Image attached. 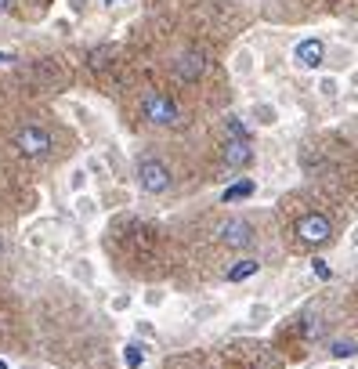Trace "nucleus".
I'll list each match as a JSON object with an SVG mask.
<instances>
[{
  "mask_svg": "<svg viewBox=\"0 0 358 369\" xmlns=\"http://www.w3.org/2000/svg\"><path fill=\"white\" fill-rule=\"evenodd\" d=\"M134 178H138V188L145 192V196H167V192L174 188L170 167L163 163V159H156V156H141V159H138Z\"/></svg>",
  "mask_w": 358,
  "mask_h": 369,
  "instance_id": "1",
  "label": "nucleus"
},
{
  "mask_svg": "<svg viewBox=\"0 0 358 369\" xmlns=\"http://www.w3.org/2000/svg\"><path fill=\"white\" fill-rule=\"evenodd\" d=\"M214 235H217V243H221L224 250H235V253L250 250V246L257 243V228H253L247 217H239V214L221 217L217 228H214Z\"/></svg>",
  "mask_w": 358,
  "mask_h": 369,
  "instance_id": "2",
  "label": "nucleus"
},
{
  "mask_svg": "<svg viewBox=\"0 0 358 369\" xmlns=\"http://www.w3.org/2000/svg\"><path fill=\"white\" fill-rule=\"evenodd\" d=\"M141 112H145V120L156 123V127H177L181 123V109H177V102L167 98V94H156V91H149L141 98Z\"/></svg>",
  "mask_w": 358,
  "mask_h": 369,
  "instance_id": "3",
  "label": "nucleus"
},
{
  "mask_svg": "<svg viewBox=\"0 0 358 369\" xmlns=\"http://www.w3.org/2000/svg\"><path fill=\"white\" fill-rule=\"evenodd\" d=\"M15 149H19L22 156H29V159H40V156L51 152V134L37 123H26V127L15 131Z\"/></svg>",
  "mask_w": 358,
  "mask_h": 369,
  "instance_id": "4",
  "label": "nucleus"
},
{
  "mask_svg": "<svg viewBox=\"0 0 358 369\" xmlns=\"http://www.w3.org/2000/svg\"><path fill=\"white\" fill-rule=\"evenodd\" d=\"M330 235H333V221L325 214H304L297 221V239L304 246H322Z\"/></svg>",
  "mask_w": 358,
  "mask_h": 369,
  "instance_id": "5",
  "label": "nucleus"
},
{
  "mask_svg": "<svg viewBox=\"0 0 358 369\" xmlns=\"http://www.w3.org/2000/svg\"><path fill=\"white\" fill-rule=\"evenodd\" d=\"M322 62H325V44L319 37H304L297 47H293V66H297L301 73H315Z\"/></svg>",
  "mask_w": 358,
  "mask_h": 369,
  "instance_id": "6",
  "label": "nucleus"
},
{
  "mask_svg": "<svg viewBox=\"0 0 358 369\" xmlns=\"http://www.w3.org/2000/svg\"><path fill=\"white\" fill-rule=\"evenodd\" d=\"M253 141H242V138H228L224 141V163L232 167V170H242V167H250L253 163Z\"/></svg>",
  "mask_w": 358,
  "mask_h": 369,
  "instance_id": "7",
  "label": "nucleus"
},
{
  "mask_svg": "<svg viewBox=\"0 0 358 369\" xmlns=\"http://www.w3.org/2000/svg\"><path fill=\"white\" fill-rule=\"evenodd\" d=\"M203 69H206V58H203V51H185V55H177L174 58V76L177 80H199L203 76Z\"/></svg>",
  "mask_w": 358,
  "mask_h": 369,
  "instance_id": "8",
  "label": "nucleus"
},
{
  "mask_svg": "<svg viewBox=\"0 0 358 369\" xmlns=\"http://www.w3.org/2000/svg\"><path fill=\"white\" fill-rule=\"evenodd\" d=\"M247 120L257 123V127H279L283 112H279V105H271V102H253L247 109Z\"/></svg>",
  "mask_w": 358,
  "mask_h": 369,
  "instance_id": "9",
  "label": "nucleus"
},
{
  "mask_svg": "<svg viewBox=\"0 0 358 369\" xmlns=\"http://www.w3.org/2000/svg\"><path fill=\"white\" fill-rule=\"evenodd\" d=\"M120 359H123V369H141L145 362H149V344H145L141 336H134V341L123 344Z\"/></svg>",
  "mask_w": 358,
  "mask_h": 369,
  "instance_id": "10",
  "label": "nucleus"
},
{
  "mask_svg": "<svg viewBox=\"0 0 358 369\" xmlns=\"http://www.w3.org/2000/svg\"><path fill=\"white\" fill-rule=\"evenodd\" d=\"M253 276H260V261H257V258H239L232 268L224 271L228 282H250Z\"/></svg>",
  "mask_w": 358,
  "mask_h": 369,
  "instance_id": "11",
  "label": "nucleus"
},
{
  "mask_svg": "<svg viewBox=\"0 0 358 369\" xmlns=\"http://www.w3.org/2000/svg\"><path fill=\"white\" fill-rule=\"evenodd\" d=\"M271 318H275V304H271V300H250V308H247V323H250L253 330L268 326Z\"/></svg>",
  "mask_w": 358,
  "mask_h": 369,
  "instance_id": "12",
  "label": "nucleus"
},
{
  "mask_svg": "<svg viewBox=\"0 0 358 369\" xmlns=\"http://www.w3.org/2000/svg\"><path fill=\"white\" fill-rule=\"evenodd\" d=\"M250 196H257V181L253 178H242L232 188L221 192V203H239V199H250Z\"/></svg>",
  "mask_w": 358,
  "mask_h": 369,
  "instance_id": "13",
  "label": "nucleus"
},
{
  "mask_svg": "<svg viewBox=\"0 0 358 369\" xmlns=\"http://www.w3.org/2000/svg\"><path fill=\"white\" fill-rule=\"evenodd\" d=\"M167 300H170V290H167V286H149V290L141 294V304H145L149 312L167 308Z\"/></svg>",
  "mask_w": 358,
  "mask_h": 369,
  "instance_id": "14",
  "label": "nucleus"
},
{
  "mask_svg": "<svg viewBox=\"0 0 358 369\" xmlns=\"http://www.w3.org/2000/svg\"><path fill=\"white\" fill-rule=\"evenodd\" d=\"M330 355H333V362H351L358 355V344L344 341V336H337V341H330Z\"/></svg>",
  "mask_w": 358,
  "mask_h": 369,
  "instance_id": "15",
  "label": "nucleus"
},
{
  "mask_svg": "<svg viewBox=\"0 0 358 369\" xmlns=\"http://www.w3.org/2000/svg\"><path fill=\"white\" fill-rule=\"evenodd\" d=\"M73 210H76V217H80V221H94L102 206H98V199H94V196H87V192H84V196H76Z\"/></svg>",
  "mask_w": 358,
  "mask_h": 369,
  "instance_id": "16",
  "label": "nucleus"
},
{
  "mask_svg": "<svg viewBox=\"0 0 358 369\" xmlns=\"http://www.w3.org/2000/svg\"><path fill=\"white\" fill-rule=\"evenodd\" d=\"M315 91H319V98L333 102V98H340V80L337 76H319L315 80Z\"/></svg>",
  "mask_w": 358,
  "mask_h": 369,
  "instance_id": "17",
  "label": "nucleus"
},
{
  "mask_svg": "<svg viewBox=\"0 0 358 369\" xmlns=\"http://www.w3.org/2000/svg\"><path fill=\"white\" fill-rule=\"evenodd\" d=\"M87 185H91L87 167H73V170H69V192H73V196H84Z\"/></svg>",
  "mask_w": 358,
  "mask_h": 369,
  "instance_id": "18",
  "label": "nucleus"
},
{
  "mask_svg": "<svg viewBox=\"0 0 358 369\" xmlns=\"http://www.w3.org/2000/svg\"><path fill=\"white\" fill-rule=\"evenodd\" d=\"M307 268H312V276H315L319 282H333V276H337V271H333V264L325 261V258H319V253H315L312 261H307Z\"/></svg>",
  "mask_w": 358,
  "mask_h": 369,
  "instance_id": "19",
  "label": "nucleus"
},
{
  "mask_svg": "<svg viewBox=\"0 0 358 369\" xmlns=\"http://www.w3.org/2000/svg\"><path fill=\"white\" fill-rule=\"evenodd\" d=\"M232 69H235V76H253V69H257V62H253V55L242 47V51L232 58Z\"/></svg>",
  "mask_w": 358,
  "mask_h": 369,
  "instance_id": "20",
  "label": "nucleus"
},
{
  "mask_svg": "<svg viewBox=\"0 0 358 369\" xmlns=\"http://www.w3.org/2000/svg\"><path fill=\"white\" fill-rule=\"evenodd\" d=\"M94 276H98V271H94V261H87V258H80V261L73 264V279H76V282H84V286H91V282H94Z\"/></svg>",
  "mask_w": 358,
  "mask_h": 369,
  "instance_id": "21",
  "label": "nucleus"
},
{
  "mask_svg": "<svg viewBox=\"0 0 358 369\" xmlns=\"http://www.w3.org/2000/svg\"><path fill=\"white\" fill-rule=\"evenodd\" d=\"M130 308H134V294H116V297L109 300V312L112 315H127Z\"/></svg>",
  "mask_w": 358,
  "mask_h": 369,
  "instance_id": "22",
  "label": "nucleus"
},
{
  "mask_svg": "<svg viewBox=\"0 0 358 369\" xmlns=\"http://www.w3.org/2000/svg\"><path fill=\"white\" fill-rule=\"evenodd\" d=\"M224 134H228V138H242V141H250L247 123H239L235 116H228V120H224Z\"/></svg>",
  "mask_w": 358,
  "mask_h": 369,
  "instance_id": "23",
  "label": "nucleus"
},
{
  "mask_svg": "<svg viewBox=\"0 0 358 369\" xmlns=\"http://www.w3.org/2000/svg\"><path fill=\"white\" fill-rule=\"evenodd\" d=\"M109 55H112V47H94V51L87 55V58H91V69H105V66H109V62H105Z\"/></svg>",
  "mask_w": 358,
  "mask_h": 369,
  "instance_id": "24",
  "label": "nucleus"
},
{
  "mask_svg": "<svg viewBox=\"0 0 358 369\" xmlns=\"http://www.w3.org/2000/svg\"><path fill=\"white\" fill-rule=\"evenodd\" d=\"M134 333L141 336V341H152V336H156V323H152V318H138V323H134Z\"/></svg>",
  "mask_w": 358,
  "mask_h": 369,
  "instance_id": "25",
  "label": "nucleus"
},
{
  "mask_svg": "<svg viewBox=\"0 0 358 369\" xmlns=\"http://www.w3.org/2000/svg\"><path fill=\"white\" fill-rule=\"evenodd\" d=\"M217 312H221L217 304H199V308L192 312V318H195V323H203V318H217Z\"/></svg>",
  "mask_w": 358,
  "mask_h": 369,
  "instance_id": "26",
  "label": "nucleus"
},
{
  "mask_svg": "<svg viewBox=\"0 0 358 369\" xmlns=\"http://www.w3.org/2000/svg\"><path fill=\"white\" fill-rule=\"evenodd\" d=\"M87 174H94V178H109V170H105V163H102L98 156L87 159Z\"/></svg>",
  "mask_w": 358,
  "mask_h": 369,
  "instance_id": "27",
  "label": "nucleus"
},
{
  "mask_svg": "<svg viewBox=\"0 0 358 369\" xmlns=\"http://www.w3.org/2000/svg\"><path fill=\"white\" fill-rule=\"evenodd\" d=\"M348 246H351V250L358 253V224H355V228L348 232Z\"/></svg>",
  "mask_w": 358,
  "mask_h": 369,
  "instance_id": "28",
  "label": "nucleus"
},
{
  "mask_svg": "<svg viewBox=\"0 0 358 369\" xmlns=\"http://www.w3.org/2000/svg\"><path fill=\"white\" fill-rule=\"evenodd\" d=\"M325 369H351V366H348V362H330Z\"/></svg>",
  "mask_w": 358,
  "mask_h": 369,
  "instance_id": "29",
  "label": "nucleus"
},
{
  "mask_svg": "<svg viewBox=\"0 0 358 369\" xmlns=\"http://www.w3.org/2000/svg\"><path fill=\"white\" fill-rule=\"evenodd\" d=\"M4 253H8V239L0 235V258H4Z\"/></svg>",
  "mask_w": 358,
  "mask_h": 369,
  "instance_id": "30",
  "label": "nucleus"
},
{
  "mask_svg": "<svg viewBox=\"0 0 358 369\" xmlns=\"http://www.w3.org/2000/svg\"><path fill=\"white\" fill-rule=\"evenodd\" d=\"M11 4H15V0H0V11H11Z\"/></svg>",
  "mask_w": 358,
  "mask_h": 369,
  "instance_id": "31",
  "label": "nucleus"
},
{
  "mask_svg": "<svg viewBox=\"0 0 358 369\" xmlns=\"http://www.w3.org/2000/svg\"><path fill=\"white\" fill-rule=\"evenodd\" d=\"M8 62H11V55H8V51H0V66H8Z\"/></svg>",
  "mask_w": 358,
  "mask_h": 369,
  "instance_id": "32",
  "label": "nucleus"
},
{
  "mask_svg": "<svg viewBox=\"0 0 358 369\" xmlns=\"http://www.w3.org/2000/svg\"><path fill=\"white\" fill-rule=\"evenodd\" d=\"M247 369H271L268 362H257V366H247Z\"/></svg>",
  "mask_w": 358,
  "mask_h": 369,
  "instance_id": "33",
  "label": "nucleus"
},
{
  "mask_svg": "<svg viewBox=\"0 0 358 369\" xmlns=\"http://www.w3.org/2000/svg\"><path fill=\"white\" fill-rule=\"evenodd\" d=\"M0 369H11V362H8V359H0Z\"/></svg>",
  "mask_w": 358,
  "mask_h": 369,
  "instance_id": "34",
  "label": "nucleus"
}]
</instances>
